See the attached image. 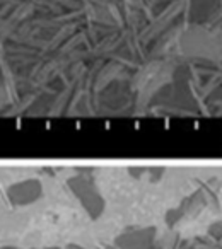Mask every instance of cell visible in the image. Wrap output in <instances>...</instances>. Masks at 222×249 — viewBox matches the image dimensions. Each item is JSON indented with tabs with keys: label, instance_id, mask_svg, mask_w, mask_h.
Here are the masks:
<instances>
[{
	"label": "cell",
	"instance_id": "6da1fadb",
	"mask_svg": "<svg viewBox=\"0 0 222 249\" xmlns=\"http://www.w3.org/2000/svg\"><path fill=\"white\" fill-rule=\"evenodd\" d=\"M69 186L77 195V198L80 200L87 213L91 215V218H97L103 213L104 200L92 181H89L87 178H74V179H70Z\"/></svg>",
	"mask_w": 222,
	"mask_h": 249
},
{
	"label": "cell",
	"instance_id": "7a4b0ae2",
	"mask_svg": "<svg viewBox=\"0 0 222 249\" xmlns=\"http://www.w3.org/2000/svg\"><path fill=\"white\" fill-rule=\"evenodd\" d=\"M43 195V186L38 179H24L21 183H16L12 186H9L7 196L11 200L12 205H31L35 201H38Z\"/></svg>",
	"mask_w": 222,
	"mask_h": 249
},
{
	"label": "cell",
	"instance_id": "3957f363",
	"mask_svg": "<svg viewBox=\"0 0 222 249\" xmlns=\"http://www.w3.org/2000/svg\"><path fill=\"white\" fill-rule=\"evenodd\" d=\"M0 249H19V248H14V246H5V248H0Z\"/></svg>",
	"mask_w": 222,
	"mask_h": 249
}]
</instances>
